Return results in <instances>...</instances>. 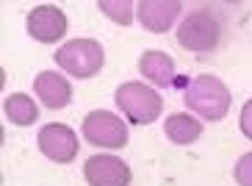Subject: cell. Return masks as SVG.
I'll return each mask as SVG.
<instances>
[{
	"instance_id": "1",
	"label": "cell",
	"mask_w": 252,
	"mask_h": 186,
	"mask_svg": "<svg viewBox=\"0 0 252 186\" xmlns=\"http://www.w3.org/2000/svg\"><path fill=\"white\" fill-rule=\"evenodd\" d=\"M183 100L189 106V112H194L200 119H208V122H219V119L227 117L230 112V89L224 86L219 78L214 75H200L194 78L183 92Z\"/></svg>"
},
{
	"instance_id": "2",
	"label": "cell",
	"mask_w": 252,
	"mask_h": 186,
	"mask_svg": "<svg viewBox=\"0 0 252 186\" xmlns=\"http://www.w3.org/2000/svg\"><path fill=\"white\" fill-rule=\"evenodd\" d=\"M178 45L189 53H197V56H205V53H214L219 47V39H222V23L216 20L214 11L208 8H197V11H189V14L180 20L178 25Z\"/></svg>"
},
{
	"instance_id": "3",
	"label": "cell",
	"mask_w": 252,
	"mask_h": 186,
	"mask_svg": "<svg viewBox=\"0 0 252 186\" xmlns=\"http://www.w3.org/2000/svg\"><path fill=\"white\" fill-rule=\"evenodd\" d=\"M114 100H117L119 112L125 114L133 125H150V122H156L161 109H163L161 95L141 81L122 83L117 89V95H114Z\"/></svg>"
},
{
	"instance_id": "4",
	"label": "cell",
	"mask_w": 252,
	"mask_h": 186,
	"mask_svg": "<svg viewBox=\"0 0 252 186\" xmlns=\"http://www.w3.org/2000/svg\"><path fill=\"white\" fill-rule=\"evenodd\" d=\"M56 64L72 78H92L103 70L105 64V50L94 39H69L67 45L56 50Z\"/></svg>"
},
{
	"instance_id": "5",
	"label": "cell",
	"mask_w": 252,
	"mask_h": 186,
	"mask_svg": "<svg viewBox=\"0 0 252 186\" xmlns=\"http://www.w3.org/2000/svg\"><path fill=\"white\" fill-rule=\"evenodd\" d=\"M83 136L89 145L97 148L119 150L127 145V128L117 114L105 112V109H94L83 117Z\"/></svg>"
},
{
	"instance_id": "6",
	"label": "cell",
	"mask_w": 252,
	"mask_h": 186,
	"mask_svg": "<svg viewBox=\"0 0 252 186\" xmlns=\"http://www.w3.org/2000/svg\"><path fill=\"white\" fill-rule=\"evenodd\" d=\"M83 178L89 186H130V167L117 156L97 153L83 164Z\"/></svg>"
},
{
	"instance_id": "7",
	"label": "cell",
	"mask_w": 252,
	"mask_h": 186,
	"mask_svg": "<svg viewBox=\"0 0 252 186\" xmlns=\"http://www.w3.org/2000/svg\"><path fill=\"white\" fill-rule=\"evenodd\" d=\"M39 150L56 164H69L78 156V136L72 128L61 125V122H50L39 131Z\"/></svg>"
},
{
	"instance_id": "8",
	"label": "cell",
	"mask_w": 252,
	"mask_h": 186,
	"mask_svg": "<svg viewBox=\"0 0 252 186\" xmlns=\"http://www.w3.org/2000/svg\"><path fill=\"white\" fill-rule=\"evenodd\" d=\"M25 28H28V34L36 39V42L50 45V42H59V39L67 34V14H64L59 6L45 3V6H36L28 14Z\"/></svg>"
},
{
	"instance_id": "9",
	"label": "cell",
	"mask_w": 252,
	"mask_h": 186,
	"mask_svg": "<svg viewBox=\"0 0 252 186\" xmlns=\"http://www.w3.org/2000/svg\"><path fill=\"white\" fill-rule=\"evenodd\" d=\"M183 3L180 0H141L136 3V17L150 34H166L178 23Z\"/></svg>"
},
{
	"instance_id": "10",
	"label": "cell",
	"mask_w": 252,
	"mask_h": 186,
	"mask_svg": "<svg viewBox=\"0 0 252 186\" xmlns=\"http://www.w3.org/2000/svg\"><path fill=\"white\" fill-rule=\"evenodd\" d=\"M33 92L47 109H64L72 100V83L61 73H50V70H45L33 78Z\"/></svg>"
},
{
	"instance_id": "11",
	"label": "cell",
	"mask_w": 252,
	"mask_h": 186,
	"mask_svg": "<svg viewBox=\"0 0 252 186\" xmlns=\"http://www.w3.org/2000/svg\"><path fill=\"white\" fill-rule=\"evenodd\" d=\"M139 73L147 78L153 86H172L175 83V64L163 50H147L139 59Z\"/></svg>"
},
{
	"instance_id": "12",
	"label": "cell",
	"mask_w": 252,
	"mask_h": 186,
	"mask_svg": "<svg viewBox=\"0 0 252 186\" xmlns=\"http://www.w3.org/2000/svg\"><path fill=\"white\" fill-rule=\"evenodd\" d=\"M163 134L169 136L175 145H191L202 136V122L194 119L191 114H172L163 122Z\"/></svg>"
},
{
	"instance_id": "13",
	"label": "cell",
	"mask_w": 252,
	"mask_h": 186,
	"mask_svg": "<svg viewBox=\"0 0 252 186\" xmlns=\"http://www.w3.org/2000/svg\"><path fill=\"white\" fill-rule=\"evenodd\" d=\"M3 112H6L8 122H14V125H33L39 119V106L23 92L8 95L6 103H3Z\"/></svg>"
},
{
	"instance_id": "14",
	"label": "cell",
	"mask_w": 252,
	"mask_h": 186,
	"mask_svg": "<svg viewBox=\"0 0 252 186\" xmlns=\"http://www.w3.org/2000/svg\"><path fill=\"white\" fill-rule=\"evenodd\" d=\"M100 8H103L105 17H111L114 23L119 25H127L130 20H133V3L130 0H100Z\"/></svg>"
},
{
	"instance_id": "15",
	"label": "cell",
	"mask_w": 252,
	"mask_h": 186,
	"mask_svg": "<svg viewBox=\"0 0 252 186\" xmlns=\"http://www.w3.org/2000/svg\"><path fill=\"white\" fill-rule=\"evenodd\" d=\"M233 175H236L238 186H252V153H244V156L238 158Z\"/></svg>"
},
{
	"instance_id": "16",
	"label": "cell",
	"mask_w": 252,
	"mask_h": 186,
	"mask_svg": "<svg viewBox=\"0 0 252 186\" xmlns=\"http://www.w3.org/2000/svg\"><path fill=\"white\" fill-rule=\"evenodd\" d=\"M238 128L247 139H252V100H247L244 109H241V117H238Z\"/></svg>"
}]
</instances>
